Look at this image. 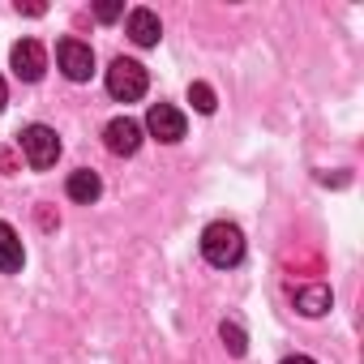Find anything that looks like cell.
Instances as JSON below:
<instances>
[{"mask_svg": "<svg viewBox=\"0 0 364 364\" xmlns=\"http://www.w3.org/2000/svg\"><path fill=\"white\" fill-rule=\"evenodd\" d=\"M202 257H206L210 266H219V270L240 266V257H245V232H240L236 223H228V219L210 223V228L202 232Z\"/></svg>", "mask_w": 364, "mask_h": 364, "instance_id": "cell-1", "label": "cell"}, {"mask_svg": "<svg viewBox=\"0 0 364 364\" xmlns=\"http://www.w3.org/2000/svg\"><path fill=\"white\" fill-rule=\"evenodd\" d=\"M146 86H150L146 65H137V60H129V56H116V60H112V69H107V95H112V99L137 103V99L146 95Z\"/></svg>", "mask_w": 364, "mask_h": 364, "instance_id": "cell-2", "label": "cell"}, {"mask_svg": "<svg viewBox=\"0 0 364 364\" xmlns=\"http://www.w3.org/2000/svg\"><path fill=\"white\" fill-rule=\"evenodd\" d=\"M18 146H22V154H26V163H31L35 171L52 167V163L60 159V137H56V129H48V124H26L22 137H18Z\"/></svg>", "mask_w": 364, "mask_h": 364, "instance_id": "cell-3", "label": "cell"}, {"mask_svg": "<svg viewBox=\"0 0 364 364\" xmlns=\"http://www.w3.org/2000/svg\"><path fill=\"white\" fill-rule=\"evenodd\" d=\"M56 60H60V73H65L69 82H90V73H95V52H90V43H82V39H60Z\"/></svg>", "mask_w": 364, "mask_h": 364, "instance_id": "cell-4", "label": "cell"}, {"mask_svg": "<svg viewBox=\"0 0 364 364\" xmlns=\"http://www.w3.org/2000/svg\"><path fill=\"white\" fill-rule=\"evenodd\" d=\"M146 129L159 137V141H180L185 137V129H189V120H185V112L180 107H171V103H154L150 112H146Z\"/></svg>", "mask_w": 364, "mask_h": 364, "instance_id": "cell-5", "label": "cell"}, {"mask_svg": "<svg viewBox=\"0 0 364 364\" xmlns=\"http://www.w3.org/2000/svg\"><path fill=\"white\" fill-rule=\"evenodd\" d=\"M9 60H14V73H18L22 82H39L43 69H48V52H43L39 39H22V43H14Z\"/></svg>", "mask_w": 364, "mask_h": 364, "instance_id": "cell-6", "label": "cell"}, {"mask_svg": "<svg viewBox=\"0 0 364 364\" xmlns=\"http://www.w3.org/2000/svg\"><path fill=\"white\" fill-rule=\"evenodd\" d=\"M103 146H107L112 154H137V146H141V124L129 120V116L107 120V129H103Z\"/></svg>", "mask_w": 364, "mask_h": 364, "instance_id": "cell-7", "label": "cell"}, {"mask_svg": "<svg viewBox=\"0 0 364 364\" xmlns=\"http://www.w3.org/2000/svg\"><path fill=\"white\" fill-rule=\"evenodd\" d=\"M129 39H133L137 48H154V43L163 39L159 14H154V9H133V14H129Z\"/></svg>", "mask_w": 364, "mask_h": 364, "instance_id": "cell-8", "label": "cell"}, {"mask_svg": "<svg viewBox=\"0 0 364 364\" xmlns=\"http://www.w3.org/2000/svg\"><path fill=\"white\" fill-rule=\"evenodd\" d=\"M330 287L326 283H304V287H296L291 291V304L304 313V317H321V313H330Z\"/></svg>", "mask_w": 364, "mask_h": 364, "instance_id": "cell-9", "label": "cell"}, {"mask_svg": "<svg viewBox=\"0 0 364 364\" xmlns=\"http://www.w3.org/2000/svg\"><path fill=\"white\" fill-rule=\"evenodd\" d=\"M65 193H69L77 206H90V202H99V193H103V180H99V171H90V167H77V171L69 176Z\"/></svg>", "mask_w": 364, "mask_h": 364, "instance_id": "cell-10", "label": "cell"}, {"mask_svg": "<svg viewBox=\"0 0 364 364\" xmlns=\"http://www.w3.org/2000/svg\"><path fill=\"white\" fill-rule=\"evenodd\" d=\"M26 262V249H22V236L0 219V274H18Z\"/></svg>", "mask_w": 364, "mask_h": 364, "instance_id": "cell-11", "label": "cell"}, {"mask_svg": "<svg viewBox=\"0 0 364 364\" xmlns=\"http://www.w3.org/2000/svg\"><path fill=\"white\" fill-rule=\"evenodd\" d=\"M219 338L228 343L232 355H245V351H249V338H245V330H240L236 321H223V326H219Z\"/></svg>", "mask_w": 364, "mask_h": 364, "instance_id": "cell-12", "label": "cell"}, {"mask_svg": "<svg viewBox=\"0 0 364 364\" xmlns=\"http://www.w3.org/2000/svg\"><path fill=\"white\" fill-rule=\"evenodd\" d=\"M189 103H193L202 116H210V112H215V90H210L206 82H193V86H189Z\"/></svg>", "mask_w": 364, "mask_h": 364, "instance_id": "cell-13", "label": "cell"}, {"mask_svg": "<svg viewBox=\"0 0 364 364\" xmlns=\"http://www.w3.org/2000/svg\"><path fill=\"white\" fill-rule=\"evenodd\" d=\"M124 14V5H116V0H103V5H95V18L99 22H112V18H120Z\"/></svg>", "mask_w": 364, "mask_h": 364, "instance_id": "cell-14", "label": "cell"}, {"mask_svg": "<svg viewBox=\"0 0 364 364\" xmlns=\"http://www.w3.org/2000/svg\"><path fill=\"white\" fill-rule=\"evenodd\" d=\"M5 103H9V86H5V77H0V112H5Z\"/></svg>", "mask_w": 364, "mask_h": 364, "instance_id": "cell-15", "label": "cell"}, {"mask_svg": "<svg viewBox=\"0 0 364 364\" xmlns=\"http://www.w3.org/2000/svg\"><path fill=\"white\" fill-rule=\"evenodd\" d=\"M283 364H317V360H309V355H287Z\"/></svg>", "mask_w": 364, "mask_h": 364, "instance_id": "cell-16", "label": "cell"}]
</instances>
